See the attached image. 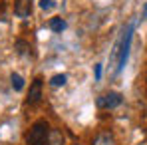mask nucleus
Instances as JSON below:
<instances>
[{"mask_svg":"<svg viewBox=\"0 0 147 145\" xmlns=\"http://www.w3.org/2000/svg\"><path fill=\"white\" fill-rule=\"evenodd\" d=\"M50 133V125L46 119H38L30 131L26 133V145H46V139H48Z\"/></svg>","mask_w":147,"mask_h":145,"instance_id":"f257e3e1","label":"nucleus"},{"mask_svg":"<svg viewBox=\"0 0 147 145\" xmlns=\"http://www.w3.org/2000/svg\"><path fill=\"white\" fill-rule=\"evenodd\" d=\"M131 36H133V24H129L125 28L121 36V46H119V60H117V72H121L127 58H129V46H131Z\"/></svg>","mask_w":147,"mask_h":145,"instance_id":"f03ea898","label":"nucleus"},{"mask_svg":"<svg viewBox=\"0 0 147 145\" xmlns=\"http://www.w3.org/2000/svg\"><path fill=\"white\" fill-rule=\"evenodd\" d=\"M123 101L121 94H117V92H107V94H103V96H99L96 99V105H98L99 109H115V107H119Z\"/></svg>","mask_w":147,"mask_h":145,"instance_id":"7ed1b4c3","label":"nucleus"},{"mask_svg":"<svg viewBox=\"0 0 147 145\" xmlns=\"http://www.w3.org/2000/svg\"><path fill=\"white\" fill-rule=\"evenodd\" d=\"M40 99H42V80L36 78L30 84V92H28V97H26V103L28 105H36Z\"/></svg>","mask_w":147,"mask_h":145,"instance_id":"20e7f679","label":"nucleus"},{"mask_svg":"<svg viewBox=\"0 0 147 145\" xmlns=\"http://www.w3.org/2000/svg\"><path fill=\"white\" fill-rule=\"evenodd\" d=\"M32 12V0H14V14L18 18H26Z\"/></svg>","mask_w":147,"mask_h":145,"instance_id":"39448f33","label":"nucleus"},{"mask_svg":"<svg viewBox=\"0 0 147 145\" xmlns=\"http://www.w3.org/2000/svg\"><path fill=\"white\" fill-rule=\"evenodd\" d=\"M92 145H117V141H115V137L109 131H101V133L96 135V139H94Z\"/></svg>","mask_w":147,"mask_h":145,"instance_id":"423d86ee","label":"nucleus"},{"mask_svg":"<svg viewBox=\"0 0 147 145\" xmlns=\"http://www.w3.org/2000/svg\"><path fill=\"white\" fill-rule=\"evenodd\" d=\"M46 145H64V133H62V129H50Z\"/></svg>","mask_w":147,"mask_h":145,"instance_id":"0eeeda50","label":"nucleus"},{"mask_svg":"<svg viewBox=\"0 0 147 145\" xmlns=\"http://www.w3.org/2000/svg\"><path fill=\"white\" fill-rule=\"evenodd\" d=\"M14 48L18 52V56H22V58H28V56H30V44L24 42V40H16Z\"/></svg>","mask_w":147,"mask_h":145,"instance_id":"6e6552de","label":"nucleus"},{"mask_svg":"<svg viewBox=\"0 0 147 145\" xmlns=\"http://www.w3.org/2000/svg\"><path fill=\"white\" fill-rule=\"evenodd\" d=\"M10 84H12V88H14L16 92H22V90H24V78H22L20 74H12V76H10Z\"/></svg>","mask_w":147,"mask_h":145,"instance_id":"1a4fd4ad","label":"nucleus"},{"mask_svg":"<svg viewBox=\"0 0 147 145\" xmlns=\"http://www.w3.org/2000/svg\"><path fill=\"white\" fill-rule=\"evenodd\" d=\"M66 82H68V76L66 74H56V76H52L50 86L52 88H62V86H66Z\"/></svg>","mask_w":147,"mask_h":145,"instance_id":"9d476101","label":"nucleus"},{"mask_svg":"<svg viewBox=\"0 0 147 145\" xmlns=\"http://www.w3.org/2000/svg\"><path fill=\"white\" fill-rule=\"evenodd\" d=\"M64 28H66V22H64L62 18H52V20H50V30H52V32H62Z\"/></svg>","mask_w":147,"mask_h":145,"instance_id":"9b49d317","label":"nucleus"},{"mask_svg":"<svg viewBox=\"0 0 147 145\" xmlns=\"http://www.w3.org/2000/svg\"><path fill=\"white\" fill-rule=\"evenodd\" d=\"M40 8L42 10H50V8H54V2L52 0H40Z\"/></svg>","mask_w":147,"mask_h":145,"instance_id":"f8f14e48","label":"nucleus"},{"mask_svg":"<svg viewBox=\"0 0 147 145\" xmlns=\"http://www.w3.org/2000/svg\"><path fill=\"white\" fill-rule=\"evenodd\" d=\"M99 78H101V66H96V80H99Z\"/></svg>","mask_w":147,"mask_h":145,"instance_id":"ddd939ff","label":"nucleus"},{"mask_svg":"<svg viewBox=\"0 0 147 145\" xmlns=\"http://www.w3.org/2000/svg\"><path fill=\"white\" fill-rule=\"evenodd\" d=\"M76 145H78V143H76Z\"/></svg>","mask_w":147,"mask_h":145,"instance_id":"4468645a","label":"nucleus"}]
</instances>
